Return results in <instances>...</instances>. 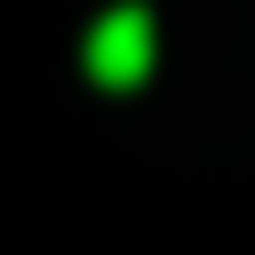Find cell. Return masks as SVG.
<instances>
[{
	"label": "cell",
	"mask_w": 255,
	"mask_h": 255,
	"mask_svg": "<svg viewBox=\"0 0 255 255\" xmlns=\"http://www.w3.org/2000/svg\"><path fill=\"white\" fill-rule=\"evenodd\" d=\"M151 48H159L151 8H112V16L88 32V72H96L104 88H135V80L151 72Z\"/></svg>",
	"instance_id": "6da1fadb"
}]
</instances>
